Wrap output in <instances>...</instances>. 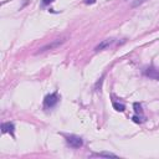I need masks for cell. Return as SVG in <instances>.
I'll use <instances>...</instances> for the list:
<instances>
[{
    "label": "cell",
    "instance_id": "cell-9",
    "mask_svg": "<svg viewBox=\"0 0 159 159\" xmlns=\"http://www.w3.org/2000/svg\"><path fill=\"white\" fill-rule=\"evenodd\" d=\"M147 1V0H133V1L132 3H130V8H138V6H139V5H142V4H144V3H146Z\"/></svg>",
    "mask_w": 159,
    "mask_h": 159
},
{
    "label": "cell",
    "instance_id": "cell-5",
    "mask_svg": "<svg viewBox=\"0 0 159 159\" xmlns=\"http://www.w3.org/2000/svg\"><path fill=\"white\" fill-rule=\"evenodd\" d=\"M144 75L148 76V77L153 78V80H158L159 81V71L155 70L154 67H148L146 71H144Z\"/></svg>",
    "mask_w": 159,
    "mask_h": 159
},
{
    "label": "cell",
    "instance_id": "cell-10",
    "mask_svg": "<svg viewBox=\"0 0 159 159\" xmlns=\"http://www.w3.org/2000/svg\"><path fill=\"white\" fill-rule=\"evenodd\" d=\"M133 106H134V111H136V113H139V114H142V113H143L142 106L139 105V103H137V102H136V103H134Z\"/></svg>",
    "mask_w": 159,
    "mask_h": 159
},
{
    "label": "cell",
    "instance_id": "cell-7",
    "mask_svg": "<svg viewBox=\"0 0 159 159\" xmlns=\"http://www.w3.org/2000/svg\"><path fill=\"white\" fill-rule=\"evenodd\" d=\"M92 157H100V158H117L113 153H106V152H101V153H93Z\"/></svg>",
    "mask_w": 159,
    "mask_h": 159
},
{
    "label": "cell",
    "instance_id": "cell-6",
    "mask_svg": "<svg viewBox=\"0 0 159 159\" xmlns=\"http://www.w3.org/2000/svg\"><path fill=\"white\" fill-rule=\"evenodd\" d=\"M14 130H15V127H14L12 123L8 122V123H3V124H1V132H3V133L14 134Z\"/></svg>",
    "mask_w": 159,
    "mask_h": 159
},
{
    "label": "cell",
    "instance_id": "cell-4",
    "mask_svg": "<svg viewBox=\"0 0 159 159\" xmlns=\"http://www.w3.org/2000/svg\"><path fill=\"white\" fill-rule=\"evenodd\" d=\"M113 42H114V39H107V40H103L101 44H98L97 46L95 47V51H96V52H98V51H101V50H103V49H106V47H109Z\"/></svg>",
    "mask_w": 159,
    "mask_h": 159
},
{
    "label": "cell",
    "instance_id": "cell-8",
    "mask_svg": "<svg viewBox=\"0 0 159 159\" xmlns=\"http://www.w3.org/2000/svg\"><path fill=\"white\" fill-rule=\"evenodd\" d=\"M113 108L116 111H118V112H123V111L126 109V106L122 105V103H118V102H113Z\"/></svg>",
    "mask_w": 159,
    "mask_h": 159
},
{
    "label": "cell",
    "instance_id": "cell-1",
    "mask_svg": "<svg viewBox=\"0 0 159 159\" xmlns=\"http://www.w3.org/2000/svg\"><path fill=\"white\" fill-rule=\"evenodd\" d=\"M67 41V36H64V37H59V39H55L52 40L51 42L49 44H46L44 45L42 47H40L39 51L36 53H44L46 51H51V50H55V49H57V47H60L61 45H64L65 42Z\"/></svg>",
    "mask_w": 159,
    "mask_h": 159
},
{
    "label": "cell",
    "instance_id": "cell-3",
    "mask_svg": "<svg viewBox=\"0 0 159 159\" xmlns=\"http://www.w3.org/2000/svg\"><path fill=\"white\" fill-rule=\"evenodd\" d=\"M57 102H59V97H57V95L56 93H51L49 96H46L45 97V101H44V105L46 108H52L57 105Z\"/></svg>",
    "mask_w": 159,
    "mask_h": 159
},
{
    "label": "cell",
    "instance_id": "cell-11",
    "mask_svg": "<svg viewBox=\"0 0 159 159\" xmlns=\"http://www.w3.org/2000/svg\"><path fill=\"white\" fill-rule=\"evenodd\" d=\"M132 119H133V121H134L136 123H142V122H143V119L141 118V117H138V116H134V117H133Z\"/></svg>",
    "mask_w": 159,
    "mask_h": 159
},
{
    "label": "cell",
    "instance_id": "cell-12",
    "mask_svg": "<svg viewBox=\"0 0 159 159\" xmlns=\"http://www.w3.org/2000/svg\"><path fill=\"white\" fill-rule=\"evenodd\" d=\"M55 0H42V4L44 5H49V4H51V3H53Z\"/></svg>",
    "mask_w": 159,
    "mask_h": 159
},
{
    "label": "cell",
    "instance_id": "cell-13",
    "mask_svg": "<svg viewBox=\"0 0 159 159\" xmlns=\"http://www.w3.org/2000/svg\"><path fill=\"white\" fill-rule=\"evenodd\" d=\"M95 1H96V0H85V3H86V4H93Z\"/></svg>",
    "mask_w": 159,
    "mask_h": 159
},
{
    "label": "cell",
    "instance_id": "cell-2",
    "mask_svg": "<svg viewBox=\"0 0 159 159\" xmlns=\"http://www.w3.org/2000/svg\"><path fill=\"white\" fill-rule=\"evenodd\" d=\"M66 141L72 148H80V147L84 146V141H82V138L78 137V136H73V134L72 136H67Z\"/></svg>",
    "mask_w": 159,
    "mask_h": 159
}]
</instances>
